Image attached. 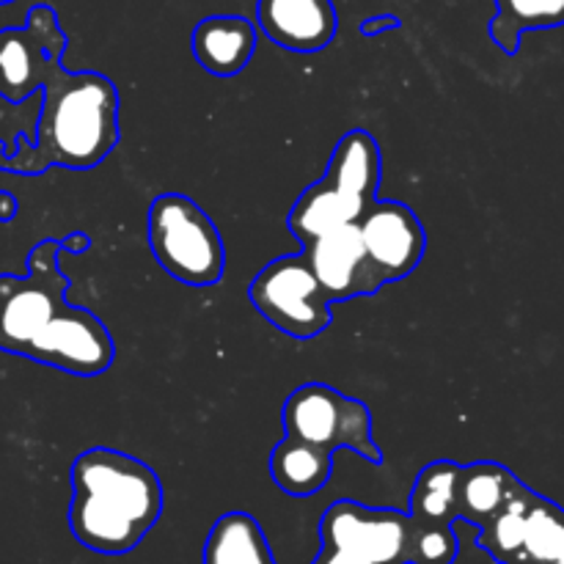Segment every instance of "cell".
I'll return each mask as SVG.
<instances>
[{"label":"cell","instance_id":"obj_5","mask_svg":"<svg viewBox=\"0 0 564 564\" xmlns=\"http://www.w3.org/2000/svg\"><path fill=\"white\" fill-rule=\"evenodd\" d=\"M147 235L158 264L180 284L213 286L224 279V237L193 198L182 193L154 198L147 215Z\"/></svg>","mask_w":564,"mask_h":564},{"label":"cell","instance_id":"obj_21","mask_svg":"<svg viewBox=\"0 0 564 564\" xmlns=\"http://www.w3.org/2000/svg\"><path fill=\"white\" fill-rule=\"evenodd\" d=\"M400 25H402L400 17L380 14V17H372V20H364L361 22V33H364V36H378V33H383V31H397Z\"/></svg>","mask_w":564,"mask_h":564},{"label":"cell","instance_id":"obj_18","mask_svg":"<svg viewBox=\"0 0 564 564\" xmlns=\"http://www.w3.org/2000/svg\"><path fill=\"white\" fill-rule=\"evenodd\" d=\"M460 466L452 460H435L422 468L411 490L408 516L424 527H452L457 521L455 488Z\"/></svg>","mask_w":564,"mask_h":564},{"label":"cell","instance_id":"obj_9","mask_svg":"<svg viewBox=\"0 0 564 564\" xmlns=\"http://www.w3.org/2000/svg\"><path fill=\"white\" fill-rule=\"evenodd\" d=\"M66 33L53 6H33L22 28L0 31V97L17 105L39 91L50 61L64 58Z\"/></svg>","mask_w":564,"mask_h":564},{"label":"cell","instance_id":"obj_4","mask_svg":"<svg viewBox=\"0 0 564 564\" xmlns=\"http://www.w3.org/2000/svg\"><path fill=\"white\" fill-rule=\"evenodd\" d=\"M383 174L380 143L367 130H350L339 138L323 180L308 185L290 209L292 237L308 246L314 237L339 226L358 224L375 204Z\"/></svg>","mask_w":564,"mask_h":564},{"label":"cell","instance_id":"obj_7","mask_svg":"<svg viewBox=\"0 0 564 564\" xmlns=\"http://www.w3.org/2000/svg\"><path fill=\"white\" fill-rule=\"evenodd\" d=\"M248 295H251L253 308L273 328L292 339H314L334 323V314H330L334 303L319 286L303 251L264 264L251 281Z\"/></svg>","mask_w":564,"mask_h":564},{"label":"cell","instance_id":"obj_20","mask_svg":"<svg viewBox=\"0 0 564 564\" xmlns=\"http://www.w3.org/2000/svg\"><path fill=\"white\" fill-rule=\"evenodd\" d=\"M534 490H529L527 485L518 488V494L507 501L505 510L488 523V527L479 529L477 545L482 551H488L496 562L501 564H518L521 556V543H523V521H527L529 501H532Z\"/></svg>","mask_w":564,"mask_h":564},{"label":"cell","instance_id":"obj_15","mask_svg":"<svg viewBox=\"0 0 564 564\" xmlns=\"http://www.w3.org/2000/svg\"><path fill=\"white\" fill-rule=\"evenodd\" d=\"M334 474V452L284 435L270 452V477L286 496L306 499L323 490Z\"/></svg>","mask_w":564,"mask_h":564},{"label":"cell","instance_id":"obj_25","mask_svg":"<svg viewBox=\"0 0 564 564\" xmlns=\"http://www.w3.org/2000/svg\"><path fill=\"white\" fill-rule=\"evenodd\" d=\"M6 3H14V0H0V6H6Z\"/></svg>","mask_w":564,"mask_h":564},{"label":"cell","instance_id":"obj_6","mask_svg":"<svg viewBox=\"0 0 564 564\" xmlns=\"http://www.w3.org/2000/svg\"><path fill=\"white\" fill-rule=\"evenodd\" d=\"M281 416H284V433L292 438L328 452L350 449L372 466L383 463V452L375 444L369 405L341 394L334 386H301L286 397Z\"/></svg>","mask_w":564,"mask_h":564},{"label":"cell","instance_id":"obj_22","mask_svg":"<svg viewBox=\"0 0 564 564\" xmlns=\"http://www.w3.org/2000/svg\"><path fill=\"white\" fill-rule=\"evenodd\" d=\"M312 564H364L358 560H352V556H347L345 551L339 549H330V545H323L317 554V560H314Z\"/></svg>","mask_w":564,"mask_h":564},{"label":"cell","instance_id":"obj_19","mask_svg":"<svg viewBox=\"0 0 564 564\" xmlns=\"http://www.w3.org/2000/svg\"><path fill=\"white\" fill-rule=\"evenodd\" d=\"M564 562V510L545 496L532 494L518 564Z\"/></svg>","mask_w":564,"mask_h":564},{"label":"cell","instance_id":"obj_11","mask_svg":"<svg viewBox=\"0 0 564 564\" xmlns=\"http://www.w3.org/2000/svg\"><path fill=\"white\" fill-rule=\"evenodd\" d=\"M303 253L330 303L375 295L380 286H386L369 262L358 224L339 226V229L314 237L308 246H303Z\"/></svg>","mask_w":564,"mask_h":564},{"label":"cell","instance_id":"obj_8","mask_svg":"<svg viewBox=\"0 0 564 564\" xmlns=\"http://www.w3.org/2000/svg\"><path fill=\"white\" fill-rule=\"evenodd\" d=\"M319 543L364 564H413V518L358 501H334L319 521Z\"/></svg>","mask_w":564,"mask_h":564},{"label":"cell","instance_id":"obj_17","mask_svg":"<svg viewBox=\"0 0 564 564\" xmlns=\"http://www.w3.org/2000/svg\"><path fill=\"white\" fill-rule=\"evenodd\" d=\"M560 25H564V0H496L490 39L507 55H516L523 33Z\"/></svg>","mask_w":564,"mask_h":564},{"label":"cell","instance_id":"obj_23","mask_svg":"<svg viewBox=\"0 0 564 564\" xmlns=\"http://www.w3.org/2000/svg\"><path fill=\"white\" fill-rule=\"evenodd\" d=\"M88 246H91V240H88V235H83V231H75V235H69L61 240V248H64V251L80 253V251H86Z\"/></svg>","mask_w":564,"mask_h":564},{"label":"cell","instance_id":"obj_12","mask_svg":"<svg viewBox=\"0 0 564 564\" xmlns=\"http://www.w3.org/2000/svg\"><path fill=\"white\" fill-rule=\"evenodd\" d=\"M259 28L279 47L292 53H317L336 36L334 0H259Z\"/></svg>","mask_w":564,"mask_h":564},{"label":"cell","instance_id":"obj_13","mask_svg":"<svg viewBox=\"0 0 564 564\" xmlns=\"http://www.w3.org/2000/svg\"><path fill=\"white\" fill-rule=\"evenodd\" d=\"M191 50L198 64L218 77L240 75L257 50V28L235 14L207 17L193 28Z\"/></svg>","mask_w":564,"mask_h":564},{"label":"cell","instance_id":"obj_24","mask_svg":"<svg viewBox=\"0 0 564 564\" xmlns=\"http://www.w3.org/2000/svg\"><path fill=\"white\" fill-rule=\"evenodd\" d=\"M14 213H17L14 196L6 191H0V220H11L14 218Z\"/></svg>","mask_w":564,"mask_h":564},{"label":"cell","instance_id":"obj_14","mask_svg":"<svg viewBox=\"0 0 564 564\" xmlns=\"http://www.w3.org/2000/svg\"><path fill=\"white\" fill-rule=\"evenodd\" d=\"M521 485V479L501 463L482 460L460 466L455 488L457 521H466L477 529L488 527L505 510L507 501L518 494Z\"/></svg>","mask_w":564,"mask_h":564},{"label":"cell","instance_id":"obj_1","mask_svg":"<svg viewBox=\"0 0 564 564\" xmlns=\"http://www.w3.org/2000/svg\"><path fill=\"white\" fill-rule=\"evenodd\" d=\"M58 257L61 242L42 240L28 253L25 275H0V350L97 378L113 367V336L97 314L66 301L72 281Z\"/></svg>","mask_w":564,"mask_h":564},{"label":"cell","instance_id":"obj_3","mask_svg":"<svg viewBox=\"0 0 564 564\" xmlns=\"http://www.w3.org/2000/svg\"><path fill=\"white\" fill-rule=\"evenodd\" d=\"M163 516L154 468L127 452L94 446L72 463L69 529L94 554H130Z\"/></svg>","mask_w":564,"mask_h":564},{"label":"cell","instance_id":"obj_2","mask_svg":"<svg viewBox=\"0 0 564 564\" xmlns=\"http://www.w3.org/2000/svg\"><path fill=\"white\" fill-rule=\"evenodd\" d=\"M44 105L36 138L0 141V171L22 176L44 174L50 165L86 171L102 163L119 143V91L102 72H69L50 61L42 77Z\"/></svg>","mask_w":564,"mask_h":564},{"label":"cell","instance_id":"obj_16","mask_svg":"<svg viewBox=\"0 0 564 564\" xmlns=\"http://www.w3.org/2000/svg\"><path fill=\"white\" fill-rule=\"evenodd\" d=\"M204 564H279L264 529L248 512H226L209 529Z\"/></svg>","mask_w":564,"mask_h":564},{"label":"cell","instance_id":"obj_10","mask_svg":"<svg viewBox=\"0 0 564 564\" xmlns=\"http://www.w3.org/2000/svg\"><path fill=\"white\" fill-rule=\"evenodd\" d=\"M364 248L383 279V284H394L411 275L422 264L427 251V231L422 220L408 204L402 202H375L358 218Z\"/></svg>","mask_w":564,"mask_h":564}]
</instances>
